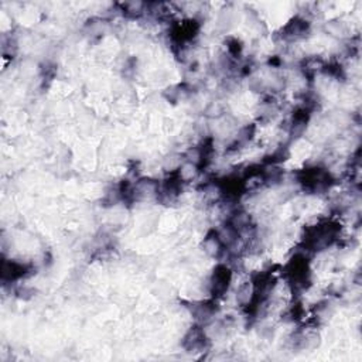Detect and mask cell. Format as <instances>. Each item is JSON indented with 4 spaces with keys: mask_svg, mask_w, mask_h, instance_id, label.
Masks as SVG:
<instances>
[{
    "mask_svg": "<svg viewBox=\"0 0 362 362\" xmlns=\"http://www.w3.org/2000/svg\"><path fill=\"white\" fill-rule=\"evenodd\" d=\"M229 279H231L229 270L224 266L218 268L214 275V290H221V292L227 290Z\"/></svg>",
    "mask_w": 362,
    "mask_h": 362,
    "instance_id": "6da1fadb",
    "label": "cell"
}]
</instances>
